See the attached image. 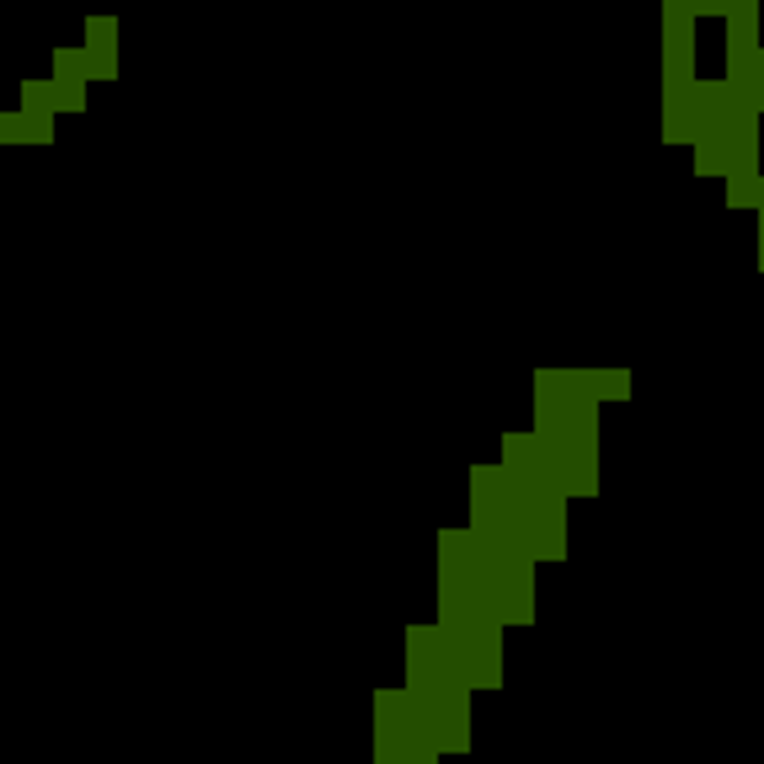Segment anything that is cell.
I'll use <instances>...</instances> for the list:
<instances>
[{
  "mask_svg": "<svg viewBox=\"0 0 764 764\" xmlns=\"http://www.w3.org/2000/svg\"><path fill=\"white\" fill-rule=\"evenodd\" d=\"M535 433L567 497H599V396L578 369H535Z\"/></svg>",
  "mask_w": 764,
  "mask_h": 764,
  "instance_id": "obj_1",
  "label": "cell"
},
{
  "mask_svg": "<svg viewBox=\"0 0 764 764\" xmlns=\"http://www.w3.org/2000/svg\"><path fill=\"white\" fill-rule=\"evenodd\" d=\"M407 668H412V706L423 716L428 738L439 754H471V674L444 642L439 626H412L407 631Z\"/></svg>",
  "mask_w": 764,
  "mask_h": 764,
  "instance_id": "obj_2",
  "label": "cell"
},
{
  "mask_svg": "<svg viewBox=\"0 0 764 764\" xmlns=\"http://www.w3.org/2000/svg\"><path fill=\"white\" fill-rule=\"evenodd\" d=\"M727 129H732V81H695V177H727Z\"/></svg>",
  "mask_w": 764,
  "mask_h": 764,
  "instance_id": "obj_3",
  "label": "cell"
},
{
  "mask_svg": "<svg viewBox=\"0 0 764 764\" xmlns=\"http://www.w3.org/2000/svg\"><path fill=\"white\" fill-rule=\"evenodd\" d=\"M695 11H663V91L695 86Z\"/></svg>",
  "mask_w": 764,
  "mask_h": 764,
  "instance_id": "obj_4",
  "label": "cell"
},
{
  "mask_svg": "<svg viewBox=\"0 0 764 764\" xmlns=\"http://www.w3.org/2000/svg\"><path fill=\"white\" fill-rule=\"evenodd\" d=\"M86 65L91 81H118V17H107V11L86 17Z\"/></svg>",
  "mask_w": 764,
  "mask_h": 764,
  "instance_id": "obj_5",
  "label": "cell"
},
{
  "mask_svg": "<svg viewBox=\"0 0 764 764\" xmlns=\"http://www.w3.org/2000/svg\"><path fill=\"white\" fill-rule=\"evenodd\" d=\"M578 374H583L588 396H599V401H626L631 396V374L626 369H578Z\"/></svg>",
  "mask_w": 764,
  "mask_h": 764,
  "instance_id": "obj_6",
  "label": "cell"
},
{
  "mask_svg": "<svg viewBox=\"0 0 764 764\" xmlns=\"http://www.w3.org/2000/svg\"><path fill=\"white\" fill-rule=\"evenodd\" d=\"M727 209H759L764 198V171H738V177H727Z\"/></svg>",
  "mask_w": 764,
  "mask_h": 764,
  "instance_id": "obj_7",
  "label": "cell"
},
{
  "mask_svg": "<svg viewBox=\"0 0 764 764\" xmlns=\"http://www.w3.org/2000/svg\"><path fill=\"white\" fill-rule=\"evenodd\" d=\"M22 113H59V86L54 81H22Z\"/></svg>",
  "mask_w": 764,
  "mask_h": 764,
  "instance_id": "obj_8",
  "label": "cell"
},
{
  "mask_svg": "<svg viewBox=\"0 0 764 764\" xmlns=\"http://www.w3.org/2000/svg\"><path fill=\"white\" fill-rule=\"evenodd\" d=\"M54 81H91L86 43H81V49H54Z\"/></svg>",
  "mask_w": 764,
  "mask_h": 764,
  "instance_id": "obj_9",
  "label": "cell"
},
{
  "mask_svg": "<svg viewBox=\"0 0 764 764\" xmlns=\"http://www.w3.org/2000/svg\"><path fill=\"white\" fill-rule=\"evenodd\" d=\"M27 145H54V113H22Z\"/></svg>",
  "mask_w": 764,
  "mask_h": 764,
  "instance_id": "obj_10",
  "label": "cell"
},
{
  "mask_svg": "<svg viewBox=\"0 0 764 764\" xmlns=\"http://www.w3.org/2000/svg\"><path fill=\"white\" fill-rule=\"evenodd\" d=\"M59 86V113H86V81H54Z\"/></svg>",
  "mask_w": 764,
  "mask_h": 764,
  "instance_id": "obj_11",
  "label": "cell"
},
{
  "mask_svg": "<svg viewBox=\"0 0 764 764\" xmlns=\"http://www.w3.org/2000/svg\"><path fill=\"white\" fill-rule=\"evenodd\" d=\"M0 145H27V123H22V113H0Z\"/></svg>",
  "mask_w": 764,
  "mask_h": 764,
  "instance_id": "obj_12",
  "label": "cell"
},
{
  "mask_svg": "<svg viewBox=\"0 0 764 764\" xmlns=\"http://www.w3.org/2000/svg\"><path fill=\"white\" fill-rule=\"evenodd\" d=\"M738 91H748V97H754V102H759V113H764V49H759V59H754V70H748V81H743Z\"/></svg>",
  "mask_w": 764,
  "mask_h": 764,
  "instance_id": "obj_13",
  "label": "cell"
},
{
  "mask_svg": "<svg viewBox=\"0 0 764 764\" xmlns=\"http://www.w3.org/2000/svg\"><path fill=\"white\" fill-rule=\"evenodd\" d=\"M754 214H759V268H764V198H759V209H754Z\"/></svg>",
  "mask_w": 764,
  "mask_h": 764,
  "instance_id": "obj_14",
  "label": "cell"
}]
</instances>
